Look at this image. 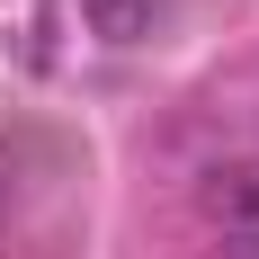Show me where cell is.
<instances>
[{"label": "cell", "instance_id": "4", "mask_svg": "<svg viewBox=\"0 0 259 259\" xmlns=\"http://www.w3.org/2000/svg\"><path fill=\"white\" fill-rule=\"evenodd\" d=\"M214 259H259V233H224V250Z\"/></svg>", "mask_w": 259, "mask_h": 259}, {"label": "cell", "instance_id": "1", "mask_svg": "<svg viewBox=\"0 0 259 259\" xmlns=\"http://www.w3.org/2000/svg\"><path fill=\"white\" fill-rule=\"evenodd\" d=\"M206 214H224V224H259V170H214V179H206Z\"/></svg>", "mask_w": 259, "mask_h": 259}, {"label": "cell", "instance_id": "3", "mask_svg": "<svg viewBox=\"0 0 259 259\" xmlns=\"http://www.w3.org/2000/svg\"><path fill=\"white\" fill-rule=\"evenodd\" d=\"M9 224H18V152L0 143V233H9Z\"/></svg>", "mask_w": 259, "mask_h": 259}, {"label": "cell", "instance_id": "2", "mask_svg": "<svg viewBox=\"0 0 259 259\" xmlns=\"http://www.w3.org/2000/svg\"><path fill=\"white\" fill-rule=\"evenodd\" d=\"M152 9H161V0H80V18L99 27V36H116V45L152 36Z\"/></svg>", "mask_w": 259, "mask_h": 259}]
</instances>
